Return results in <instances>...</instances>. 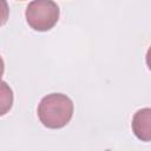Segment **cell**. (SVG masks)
Wrapping results in <instances>:
<instances>
[{"label":"cell","instance_id":"cell-1","mask_svg":"<svg viewBox=\"0 0 151 151\" xmlns=\"http://www.w3.org/2000/svg\"><path fill=\"white\" fill-rule=\"evenodd\" d=\"M73 103L63 93H51L44 97L38 106V117L48 129L64 127L72 118Z\"/></svg>","mask_w":151,"mask_h":151},{"label":"cell","instance_id":"cell-2","mask_svg":"<svg viewBox=\"0 0 151 151\" xmlns=\"http://www.w3.org/2000/svg\"><path fill=\"white\" fill-rule=\"evenodd\" d=\"M27 24L35 31L51 29L59 19V7L54 1L38 0L28 4L26 8Z\"/></svg>","mask_w":151,"mask_h":151},{"label":"cell","instance_id":"cell-3","mask_svg":"<svg viewBox=\"0 0 151 151\" xmlns=\"http://www.w3.org/2000/svg\"><path fill=\"white\" fill-rule=\"evenodd\" d=\"M132 131L143 142H151V109L138 110L132 119Z\"/></svg>","mask_w":151,"mask_h":151},{"label":"cell","instance_id":"cell-4","mask_svg":"<svg viewBox=\"0 0 151 151\" xmlns=\"http://www.w3.org/2000/svg\"><path fill=\"white\" fill-rule=\"evenodd\" d=\"M1 93H2L1 94V114H5L6 111L8 109H11L12 101H13L12 91L5 81L1 83Z\"/></svg>","mask_w":151,"mask_h":151},{"label":"cell","instance_id":"cell-5","mask_svg":"<svg viewBox=\"0 0 151 151\" xmlns=\"http://www.w3.org/2000/svg\"><path fill=\"white\" fill-rule=\"evenodd\" d=\"M146 65H147L149 70L151 71V46H150V48L147 50V53H146Z\"/></svg>","mask_w":151,"mask_h":151}]
</instances>
